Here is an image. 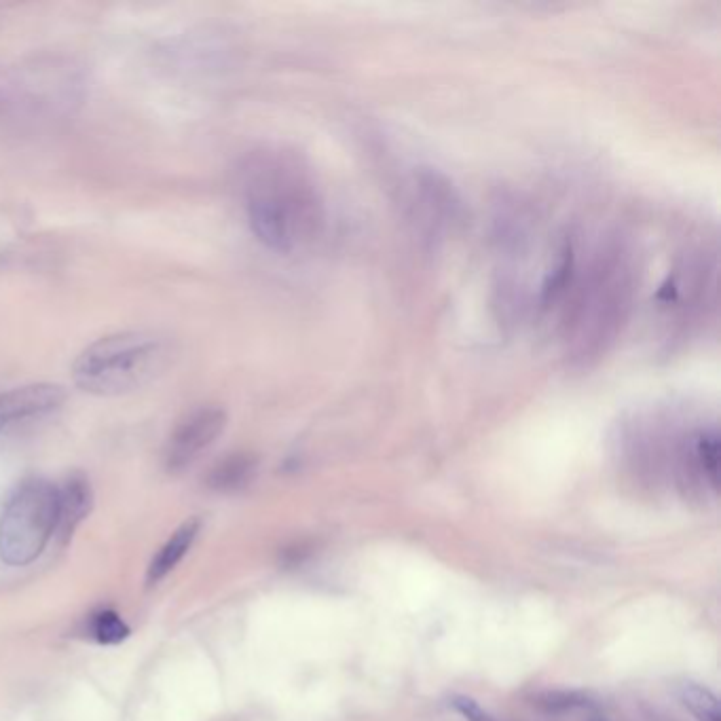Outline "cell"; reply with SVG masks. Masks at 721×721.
Listing matches in <instances>:
<instances>
[{"label": "cell", "instance_id": "11", "mask_svg": "<svg viewBox=\"0 0 721 721\" xmlns=\"http://www.w3.org/2000/svg\"><path fill=\"white\" fill-rule=\"evenodd\" d=\"M692 459L709 483H719V438L715 430H702L692 442Z\"/></svg>", "mask_w": 721, "mask_h": 721}, {"label": "cell", "instance_id": "4", "mask_svg": "<svg viewBox=\"0 0 721 721\" xmlns=\"http://www.w3.org/2000/svg\"><path fill=\"white\" fill-rule=\"evenodd\" d=\"M225 425L227 413L218 406H201V409L193 411L187 419L178 423L168 445H165V470L172 474L187 470L225 432Z\"/></svg>", "mask_w": 721, "mask_h": 721}, {"label": "cell", "instance_id": "6", "mask_svg": "<svg viewBox=\"0 0 721 721\" xmlns=\"http://www.w3.org/2000/svg\"><path fill=\"white\" fill-rule=\"evenodd\" d=\"M94 508V491L83 474H70L58 485V525L55 538L66 544Z\"/></svg>", "mask_w": 721, "mask_h": 721}, {"label": "cell", "instance_id": "13", "mask_svg": "<svg viewBox=\"0 0 721 721\" xmlns=\"http://www.w3.org/2000/svg\"><path fill=\"white\" fill-rule=\"evenodd\" d=\"M453 707L457 709V713L464 717L466 721H493L491 715L478 705V702H474L472 698H466V696H455L453 698Z\"/></svg>", "mask_w": 721, "mask_h": 721}, {"label": "cell", "instance_id": "10", "mask_svg": "<svg viewBox=\"0 0 721 721\" xmlns=\"http://www.w3.org/2000/svg\"><path fill=\"white\" fill-rule=\"evenodd\" d=\"M129 626L113 609H100L87 618V635L102 645H117L129 637Z\"/></svg>", "mask_w": 721, "mask_h": 721}, {"label": "cell", "instance_id": "8", "mask_svg": "<svg viewBox=\"0 0 721 721\" xmlns=\"http://www.w3.org/2000/svg\"><path fill=\"white\" fill-rule=\"evenodd\" d=\"M258 459L252 453H233L218 464L208 474V487L218 493H233L250 485V480L256 476Z\"/></svg>", "mask_w": 721, "mask_h": 721}, {"label": "cell", "instance_id": "3", "mask_svg": "<svg viewBox=\"0 0 721 721\" xmlns=\"http://www.w3.org/2000/svg\"><path fill=\"white\" fill-rule=\"evenodd\" d=\"M58 525V485L30 478L15 489L0 514V559L26 567L41 557Z\"/></svg>", "mask_w": 721, "mask_h": 721}, {"label": "cell", "instance_id": "5", "mask_svg": "<svg viewBox=\"0 0 721 721\" xmlns=\"http://www.w3.org/2000/svg\"><path fill=\"white\" fill-rule=\"evenodd\" d=\"M66 398L58 383H32L0 394V440L58 413Z\"/></svg>", "mask_w": 721, "mask_h": 721}, {"label": "cell", "instance_id": "7", "mask_svg": "<svg viewBox=\"0 0 721 721\" xmlns=\"http://www.w3.org/2000/svg\"><path fill=\"white\" fill-rule=\"evenodd\" d=\"M201 523L197 519H191L187 523H182L174 533L172 538L165 542L159 552L153 557L149 571H146V582L149 586L159 584L168 573H172L176 569V565L187 557V552L191 550V546L195 544L197 535H199Z\"/></svg>", "mask_w": 721, "mask_h": 721}, {"label": "cell", "instance_id": "12", "mask_svg": "<svg viewBox=\"0 0 721 721\" xmlns=\"http://www.w3.org/2000/svg\"><path fill=\"white\" fill-rule=\"evenodd\" d=\"M586 705V698L578 692H544L542 696H538V707L552 711V713H563V711H571Z\"/></svg>", "mask_w": 721, "mask_h": 721}, {"label": "cell", "instance_id": "1", "mask_svg": "<svg viewBox=\"0 0 721 721\" xmlns=\"http://www.w3.org/2000/svg\"><path fill=\"white\" fill-rule=\"evenodd\" d=\"M244 206L252 233L275 252L290 254L318 235L322 201L309 172L288 153H263L244 172Z\"/></svg>", "mask_w": 721, "mask_h": 721}, {"label": "cell", "instance_id": "14", "mask_svg": "<svg viewBox=\"0 0 721 721\" xmlns=\"http://www.w3.org/2000/svg\"><path fill=\"white\" fill-rule=\"evenodd\" d=\"M593 721H603V719H593Z\"/></svg>", "mask_w": 721, "mask_h": 721}, {"label": "cell", "instance_id": "2", "mask_svg": "<svg viewBox=\"0 0 721 721\" xmlns=\"http://www.w3.org/2000/svg\"><path fill=\"white\" fill-rule=\"evenodd\" d=\"M174 356V341L168 335L123 330L87 345L72 364V381L91 396H125L161 377Z\"/></svg>", "mask_w": 721, "mask_h": 721}, {"label": "cell", "instance_id": "9", "mask_svg": "<svg viewBox=\"0 0 721 721\" xmlns=\"http://www.w3.org/2000/svg\"><path fill=\"white\" fill-rule=\"evenodd\" d=\"M677 696L681 705L686 707L698 721H721L719 711V700L717 696L700 683L694 681H683L677 688Z\"/></svg>", "mask_w": 721, "mask_h": 721}]
</instances>
